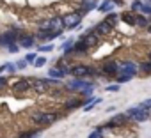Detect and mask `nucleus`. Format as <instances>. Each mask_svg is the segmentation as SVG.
Listing matches in <instances>:
<instances>
[{
  "mask_svg": "<svg viewBox=\"0 0 151 138\" xmlns=\"http://www.w3.org/2000/svg\"><path fill=\"white\" fill-rule=\"evenodd\" d=\"M39 30H50V32H53L59 37L62 34V30H64L62 20L60 18H48V20H45V21L39 23Z\"/></svg>",
  "mask_w": 151,
  "mask_h": 138,
  "instance_id": "1",
  "label": "nucleus"
},
{
  "mask_svg": "<svg viewBox=\"0 0 151 138\" xmlns=\"http://www.w3.org/2000/svg\"><path fill=\"white\" fill-rule=\"evenodd\" d=\"M57 119H59V115L52 113V112H37V113L32 115V122L36 126H45V127L50 126V124H53Z\"/></svg>",
  "mask_w": 151,
  "mask_h": 138,
  "instance_id": "2",
  "label": "nucleus"
},
{
  "mask_svg": "<svg viewBox=\"0 0 151 138\" xmlns=\"http://www.w3.org/2000/svg\"><path fill=\"white\" fill-rule=\"evenodd\" d=\"M69 73L73 75L75 80H82V78H87V76H94V69L89 67V65H84V64H78V65H73L69 69Z\"/></svg>",
  "mask_w": 151,
  "mask_h": 138,
  "instance_id": "3",
  "label": "nucleus"
},
{
  "mask_svg": "<svg viewBox=\"0 0 151 138\" xmlns=\"http://www.w3.org/2000/svg\"><path fill=\"white\" fill-rule=\"evenodd\" d=\"M124 115H126L128 119H132V120H137V122H146V120L149 119V115H147L146 112H142L139 106H132V108H128Z\"/></svg>",
  "mask_w": 151,
  "mask_h": 138,
  "instance_id": "4",
  "label": "nucleus"
},
{
  "mask_svg": "<svg viewBox=\"0 0 151 138\" xmlns=\"http://www.w3.org/2000/svg\"><path fill=\"white\" fill-rule=\"evenodd\" d=\"M60 20H62V27L64 28H77L80 25V21H82V16L75 13V14H66Z\"/></svg>",
  "mask_w": 151,
  "mask_h": 138,
  "instance_id": "5",
  "label": "nucleus"
},
{
  "mask_svg": "<svg viewBox=\"0 0 151 138\" xmlns=\"http://www.w3.org/2000/svg\"><path fill=\"white\" fill-rule=\"evenodd\" d=\"M119 73L133 78L135 73H137V64L132 62V60H124V62H121V64H119Z\"/></svg>",
  "mask_w": 151,
  "mask_h": 138,
  "instance_id": "6",
  "label": "nucleus"
},
{
  "mask_svg": "<svg viewBox=\"0 0 151 138\" xmlns=\"http://www.w3.org/2000/svg\"><path fill=\"white\" fill-rule=\"evenodd\" d=\"M16 39H20V34L18 30H9V32H4L2 36H0V44L4 46H11V44H16Z\"/></svg>",
  "mask_w": 151,
  "mask_h": 138,
  "instance_id": "7",
  "label": "nucleus"
},
{
  "mask_svg": "<svg viewBox=\"0 0 151 138\" xmlns=\"http://www.w3.org/2000/svg\"><path fill=\"white\" fill-rule=\"evenodd\" d=\"M30 89L37 94H43V92L48 90V83H46L45 78H32L30 80Z\"/></svg>",
  "mask_w": 151,
  "mask_h": 138,
  "instance_id": "8",
  "label": "nucleus"
},
{
  "mask_svg": "<svg viewBox=\"0 0 151 138\" xmlns=\"http://www.w3.org/2000/svg\"><path fill=\"white\" fill-rule=\"evenodd\" d=\"M13 90H14L16 94H23V92L30 90V80H27V78L16 80V82L13 83Z\"/></svg>",
  "mask_w": 151,
  "mask_h": 138,
  "instance_id": "9",
  "label": "nucleus"
},
{
  "mask_svg": "<svg viewBox=\"0 0 151 138\" xmlns=\"http://www.w3.org/2000/svg\"><path fill=\"white\" fill-rule=\"evenodd\" d=\"M89 87H93V85L87 80H71L68 83V89L69 90H84V89H89Z\"/></svg>",
  "mask_w": 151,
  "mask_h": 138,
  "instance_id": "10",
  "label": "nucleus"
},
{
  "mask_svg": "<svg viewBox=\"0 0 151 138\" xmlns=\"http://www.w3.org/2000/svg\"><path fill=\"white\" fill-rule=\"evenodd\" d=\"M80 39L86 43V46H87V48H93V46H96V44H98V41H100V39H98V36H96L94 32H86V34H84Z\"/></svg>",
  "mask_w": 151,
  "mask_h": 138,
  "instance_id": "11",
  "label": "nucleus"
},
{
  "mask_svg": "<svg viewBox=\"0 0 151 138\" xmlns=\"http://www.w3.org/2000/svg\"><path fill=\"white\" fill-rule=\"evenodd\" d=\"M101 71H103L105 75H116V73H119V64H117L116 60L105 62V64L101 65Z\"/></svg>",
  "mask_w": 151,
  "mask_h": 138,
  "instance_id": "12",
  "label": "nucleus"
},
{
  "mask_svg": "<svg viewBox=\"0 0 151 138\" xmlns=\"http://www.w3.org/2000/svg\"><path fill=\"white\" fill-rule=\"evenodd\" d=\"M112 27L109 25V23H105V21H100L98 25H96V28H94V34L96 36H100V34H103V36H109V34H112Z\"/></svg>",
  "mask_w": 151,
  "mask_h": 138,
  "instance_id": "13",
  "label": "nucleus"
},
{
  "mask_svg": "<svg viewBox=\"0 0 151 138\" xmlns=\"http://www.w3.org/2000/svg\"><path fill=\"white\" fill-rule=\"evenodd\" d=\"M57 36L53 34V32H50V30H37L36 32V36H34V39H39V41H52V39H55Z\"/></svg>",
  "mask_w": 151,
  "mask_h": 138,
  "instance_id": "14",
  "label": "nucleus"
},
{
  "mask_svg": "<svg viewBox=\"0 0 151 138\" xmlns=\"http://www.w3.org/2000/svg\"><path fill=\"white\" fill-rule=\"evenodd\" d=\"M34 36H20V48H27V50H30L32 46H34Z\"/></svg>",
  "mask_w": 151,
  "mask_h": 138,
  "instance_id": "15",
  "label": "nucleus"
},
{
  "mask_svg": "<svg viewBox=\"0 0 151 138\" xmlns=\"http://www.w3.org/2000/svg\"><path fill=\"white\" fill-rule=\"evenodd\" d=\"M64 73H66V71H64L62 67H59V65H57V67H52L50 71H48L50 78H53V80H60V78H64Z\"/></svg>",
  "mask_w": 151,
  "mask_h": 138,
  "instance_id": "16",
  "label": "nucleus"
},
{
  "mask_svg": "<svg viewBox=\"0 0 151 138\" xmlns=\"http://www.w3.org/2000/svg\"><path fill=\"white\" fill-rule=\"evenodd\" d=\"M98 0H82V9L84 13H91L93 9H98Z\"/></svg>",
  "mask_w": 151,
  "mask_h": 138,
  "instance_id": "17",
  "label": "nucleus"
},
{
  "mask_svg": "<svg viewBox=\"0 0 151 138\" xmlns=\"http://www.w3.org/2000/svg\"><path fill=\"white\" fill-rule=\"evenodd\" d=\"M66 110H75V108H84L86 106V101H78V99H71V101H66Z\"/></svg>",
  "mask_w": 151,
  "mask_h": 138,
  "instance_id": "18",
  "label": "nucleus"
},
{
  "mask_svg": "<svg viewBox=\"0 0 151 138\" xmlns=\"http://www.w3.org/2000/svg\"><path fill=\"white\" fill-rule=\"evenodd\" d=\"M71 51H73V53H84V51H87V46H86V43H84L82 39H78L77 43L73 44Z\"/></svg>",
  "mask_w": 151,
  "mask_h": 138,
  "instance_id": "19",
  "label": "nucleus"
},
{
  "mask_svg": "<svg viewBox=\"0 0 151 138\" xmlns=\"http://www.w3.org/2000/svg\"><path fill=\"white\" fill-rule=\"evenodd\" d=\"M103 21H105V23H109V25L114 28V27L119 23V14H116V13H109V14H107V18H105Z\"/></svg>",
  "mask_w": 151,
  "mask_h": 138,
  "instance_id": "20",
  "label": "nucleus"
},
{
  "mask_svg": "<svg viewBox=\"0 0 151 138\" xmlns=\"http://www.w3.org/2000/svg\"><path fill=\"white\" fill-rule=\"evenodd\" d=\"M112 9H114V2H112V0H103V4L98 6L100 13H110Z\"/></svg>",
  "mask_w": 151,
  "mask_h": 138,
  "instance_id": "21",
  "label": "nucleus"
},
{
  "mask_svg": "<svg viewBox=\"0 0 151 138\" xmlns=\"http://www.w3.org/2000/svg\"><path fill=\"white\" fill-rule=\"evenodd\" d=\"M119 20H123V21L128 23V25H135V14H133V13H123V14L119 16Z\"/></svg>",
  "mask_w": 151,
  "mask_h": 138,
  "instance_id": "22",
  "label": "nucleus"
},
{
  "mask_svg": "<svg viewBox=\"0 0 151 138\" xmlns=\"http://www.w3.org/2000/svg\"><path fill=\"white\" fill-rule=\"evenodd\" d=\"M139 108H140L142 112H146L147 115H151V99H146V101H142V103L139 105Z\"/></svg>",
  "mask_w": 151,
  "mask_h": 138,
  "instance_id": "23",
  "label": "nucleus"
},
{
  "mask_svg": "<svg viewBox=\"0 0 151 138\" xmlns=\"http://www.w3.org/2000/svg\"><path fill=\"white\" fill-rule=\"evenodd\" d=\"M73 44H75V41H73V37H69L68 41H64V43L60 44V50H64V51L68 53V51H71V48H73Z\"/></svg>",
  "mask_w": 151,
  "mask_h": 138,
  "instance_id": "24",
  "label": "nucleus"
},
{
  "mask_svg": "<svg viewBox=\"0 0 151 138\" xmlns=\"http://www.w3.org/2000/svg\"><path fill=\"white\" fill-rule=\"evenodd\" d=\"M135 25H137V27H147L149 23H147V18H144V16H135Z\"/></svg>",
  "mask_w": 151,
  "mask_h": 138,
  "instance_id": "25",
  "label": "nucleus"
},
{
  "mask_svg": "<svg viewBox=\"0 0 151 138\" xmlns=\"http://www.w3.org/2000/svg\"><path fill=\"white\" fill-rule=\"evenodd\" d=\"M39 133L37 131H23L22 134H20V138H36Z\"/></svg>",
  "mask_w": 151,
  "mask_h": 138,
  "instance_id": "26",
  "label": "nucleus"
},
{
  "mask_svg": "<svg viewBox=\"0 0 151 138\" xmlns=\"http://www.w3.org/2000/svg\"><path fill=\"white\" fill-rule=\"evenodd\" d=\"M139 67L142 69L144 73H151V60H147V62H142V64H140Z\"/></svg>",
  "mask_w": 151,
  "mask_h": 138,
  "instance_id": "27",
  "label": "nucleus"
},
{
  "mask_svg": "<svg viewBox=\"0 0 151 138\" xmlns=\"http://www.w3.org/2000/svg\"><path fill=\"white\" fill-rule=\"evenodd\" d=\"M53 48H55V46H53L52 43L43 44V46H37V50H39V51H53Z\"/></svg>",
  "mask_w": 151,
  "mask_h": 138,
  "instance_id": "28",
  "label": "nucleus"
},
{
  "mask_svg": "<svg viewBox=\"0 0 151 138\" xmlns=\"http://www.w3.org/2000/svg\"><path fill=\"white\" fill-rule=\"evenodd\" d=\"M36 58H37V53H29L23 60H25L27 64H34V62H36Z\"/></svg>",
  "mask_w": 151,
  "mask_h": 138,
  "instance_id": "29",
  "label": "nucleus"
},
{
  "mask_svg": "<svg viewBox=\"0 0 151 138\" xmlns=\"http://www.w3.org/2000/svg\"><path fill=\"white\" fill-rule=\"evenodd\" d=\"M132 80V76H126V75H117V85H121V83H124V82H130Z\"/></svg>",
  "mask_w": 151,
  "mask_h": 138,
  "instance_id": "30",
  "label": "nucleus"
},
{
  "mask_svg": "<svg viewBox=\"0 0 151 138\" xmlns=\"http://www.w3.org/2000/svg\"><path fill=\"white\" fill-rule=\"evenodd\" d=\"M142 9V2H140V0H133V2H132V11H140Z\"/></svg>",
  "mask_w": 151,
  "mask_h": 138,
  "instance_id": "31",
  "label": "nucleus"
},
{
  "mask_svg": "<svg viewBox=\"0 0 151 138\" xmlns=\"http://www.w3.org/2000/svg\"><path fill=\"white\" fill-rule=\"evenodd\" d=\"M45 64H46V57H37V58H36V62H34V65H36V67H43Z\"/></svg>",
  "mask_w": 151,
  "mask_h": 138,
  "instance_id": "32",
  "label": "nucleus"
},
{
  "mask_svg": "<svg viewBox=\"0 0 151 138\" xmlns=\"http://www.w3.org/2000/svg\"><path fill=\"white\" fill-rule=\"evenodd\" d=\"M107 90H109V92H119V90H121V87H119L117 83H114V85H109V87H107Z\"/></svg>",
  "mask_w": 151,
  "mask_h": 138,
  "instance_id": "33",
  "label": "nucleus"
},
{
  "mask_svg": "<svg viewBox=\"0 0 151 138\" xmlns=\"http://www.w3.org/2000/svg\"><path fill=\"white\" fill-rule=\"evenodd\" d=\"M140 13H142V14H151V6H147V4H142V9H140Z\"/></svg>",
  "mask_w": 151,
  "mask_h": 138,
  "instance_id": "34",
  "label": "nucleus"
},
{
  "mask_svg": "<svg viewBox=\"0 0 151 138\" xmlns=\"http://www.w3.org/2000/svg\"><path fill=\"white\" fill-rule=\"evenodd\" d=\"M89 138H103V134H101V131L96 129V131H93V133L89 134Z\"/></svg>",
  "mask_w": 151,
  "mask_h": 138,
  "instance_id": "35",
  "label": "nucleus"
},
{
  "mask_svg": "<svg viewBox=\"0 0 151 138\" xmlns=\"http://www.w3.org/2000/svg\"><path fill=\"white\" fill-rule=\"evenodd\" d=\"M6 85H7V80H6L4 76H0V89H4Z\"/></svg>",
  "mask_w": 151,
  "mask_h": 138,
  "instance_id": "36",
  "label": "nucleus"
},
{
  "mask_svg": "<svg viewBox=\"0 0 151 138\" xmlns=\"http://www.w3.org/2000/svg\"><path fill=\"white\" fill-rule=\"evenodd\" d=\"M18 50H20V46H16V44H11V46H9V51H11V53H16Z\"/></svg>",
  "mask_w": 151,
  "mask_h": 138,
  "instance_id": "37",
  "label": "nucleus"
},
{
  "mask_svg": "<svg viewBox=\"0 0 151 138\" xmlns=\"http://www.w3.org/2000/svg\"><path fill=\"white\" fill-rule=\"evenodd\" d=\"M25 65H27V62H25V60H20V62L16 64V69H23Z\"/></svg>",
  "mask_w": 151,
  "mask_h": 138,
  "instance_id": "38",
  "label": "nucleus"
},
{
  "mask_svg": "<svg viewBox=\"0 0 151 138\" xmlns=\"http://www.w3.org/2000/svg\"><path fill=\"white\" fill-rule=\"evenodd\" d=\"M82 94H84V96H91V94H93V87H89V89H84V90H82Z\"/></svg>",
  "mask_w": 151,
  "mask_h": 138,
  "instance_id": "39",
  "label": "nucleus"
},
{
  "mask_svg": "<svg viewBox=\"0 0 151 138\" xmlns=\"http://www.w3.org/2000/svg\"><path fill=\"white\" fill-rule=\"evenodd\" d=\"M7 65H9V64H2V65H0V75H2L6 69H7Z\"/></svg>",
  "mask_w": 151,
  "mask_h": 138,
  "instance_id": "40",
  "label": "nucleus"
},
{
  "mask_svg": "<svg viewBox=\"0 0 151 138\" xmlns=\"http://www.w3.org/2000/svg\"><path fill=\"white\" fill-rule=\"evenodd\" d=\"M147 32H149V34H151V23H149V25H147Z\"/></svg>",
  "mask_w": 151,
  "mask_h": 138,
  "instance_id": "41",
  "label": "nucleus"
},
{
  "mask_svg": "<svg viewBox=\"0 0 151 138\" xmlns=\"http://www.w3.org/2000/svg\"><path fill=\"white\" fill-rule=\"evenodd\" d=\"M149 60H151V53H149Z\"/></svg>",
  "mask_w": 151,
  "mask_h": 138,
  "instance_id": "42",
  "label": "nucleus"
}]
</instances>
